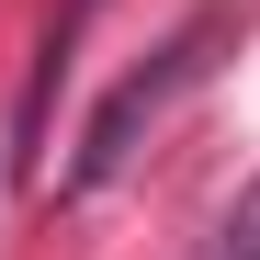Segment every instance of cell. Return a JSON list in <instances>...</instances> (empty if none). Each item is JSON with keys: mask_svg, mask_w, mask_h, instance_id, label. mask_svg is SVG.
Here are the masks:
<instances>
[{"mask_svg": "<svg viewBox=\"0 0 260 260\" xmlns=\"http://www.w3.org/2000/svg\"><path fill=\"white\" fill-rule=\"evenodd\" d=\"M79 12H91V0H68V34H79Z\"/></svg>", "mask_w": 260, "mask_h": 260, "instance_id": "obj_3", "label": "cell"}, {"mask_svg": "<svg viewBox=\"0 0 260 260\" xmlns=\"http://www.w3.org/2000/svg\"><path fill=\"white\" fill-rule=\"evenodd\" d=\"M204 260H260V181L238 192V215L215 226V249H204Z\"/></svg>", "mask_w": 260, "mask_h": 260, "instance_id": "obj_2", "label": "cell"}, {"mask_svg": "<svg viewBox=\"0 0 260 260\" xmlns=\"http://www.w3.org/2000/svg\"><path fill=\"white\" fill-rule=\"evenodd\" d=\"M226 34H238V12H226V0H204V12H192L181 34H170V46H158L147 68H124V91H113V102L91 113V136H79V158H68V192H102L113 170L136 158V136H147V113H158L170 91H192V79L215 68V46H226Z\"/></svg>", "mask_w": 260, "mask_h": 260, "instance_id": "obj_1", "label": "cell"}]
</instances>
